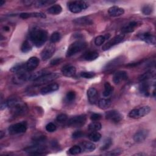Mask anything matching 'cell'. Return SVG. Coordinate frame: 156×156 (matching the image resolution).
<instances>
[{
    "label": "cell",
    "instance_id": "13",
    "mask_svg": "<svg viewBox=\"0 0 156 156\" xmlns=\"http://www.w3.org/2000/svg\"><path fill=\"white\" fill-rule=\"evenodd\" d=\"M138 37L140 40L144 41L147 44L155 45L156 43L155 37L150 33L146 32V33L140 34L138 35Z\"/></svg>",
    "mask_w": 156,
    "mask_h": 156
},
{
    "label": "cell",
    "instance_id": "7",
    "mask_svg": "<svg viewBox=\"0 0 156 156\" xmlns=\"http://www.w3.org/2000/svg\"><path fill=\"white\" fill-rule=\"evenodd\" d=\"M126 60V57L123 55L119 56L111 60L110 62L107 63V64L104 67V70L105 71H109L115 69L116 67L122 65Z\"/></svg>",
    "mask_w": 156,
    "mask_h": 156
},
{
    "label": "cell",
    "instance_id": "36",
    "mask_svg": "<svg viewBox=\"0 0 156 156\" xmlns=\"http://www.w3.org/2000/svg\"><path fill=\"white\" fill-rule=\"evenodd\" d=\"M32 49V46L27 40H25L21 46V51L24 53H27L30 51Z\"/></svg>",
    "mask_w": 156,
    "mask_h": 156
},
{
    "label": "cell",
    "instance_id": "30",
    "mask_svg": "<svg viewBox=\"0 0 156 156\" xmlns=\"http://www.w3.org/2000/svg\"><path fill=\"white\" fill-rule=\"evenodd\" d=\"M27 70L26 67V63H18L13 66L11 69L10 71L12 73H14L15 74L19 73L20 72H22L23 71Z\"/></svg>",
    "mask_w": 156,
    "mask_h": 156
},
{
    "label": "cell",
    "instance_id": "42",
    "mask_svg": "<svg viewBox=\"0 0 156 156\" xmlns=\"http://www.w3.org/2000/svg\"><path fill=\"white\" fill-rule=\"evenodd\" d=\"M76 93L74 91H69L66 93L65 98H66V100L67 102H71L74 101V99H76Z\"/></svg>",
    "mask_w": 156,
    "mask_h": 156
},
{
    "label": "cell",
    "instance_id": "11",
    "mask_svg": "<svg viewBox=\"0 0 156 156\" xmlns=\"http://www.w3.org/2000/svg\"><path fill=\"white\" fill-rule=\"evenodd\" d=\"M124 34H120L115 36L113 37L111 40H110L108 41H107L103 46H102V50L103 51H107L110 49L111 48L114 46L116 44H119V43L122 42L124 40Z\"/></svg>",
    "mask_w": 156,
    "mask_h": 156
},
{
    "label": "cell",
    "instance_id": "2",
    "mask_svg": "<svg viewBox=\"0 0 156 156\" xmlns=\"http://www.w3.org/2000/svg\"><path fill=\"white\" fill-rule=\"evenodd\" d=\"M86 46L87 43L83 41L79 40L74 41L69 46L66 52V56L67 57H71L82 51L86 48Z\"/></svg>",
    "mask_w": 156,
    "mask_h": 156
},
{
    "label": "cell",
    "instance_id": "22",
    "mask_svg": "<svg viewBox=\"0 0 156 156\" xmlns=\"http://www.w3.org/2000/svg\"><path fill=\"white\" fill-rule=\"evenodd\" d=\"M62 73L64 76L72 77L76 72V68L71 65H66L62 69Z\"/></svg>",
    "mask_w": 156,
    "mask_h": 156
},
{
    "label": "cell",
    "instance_id": "20",
    "mask_svg": "<svg viewBox=\"0 0 156 156\" xmlns=\"http://www.w3.org/2000/svg\"><path fill=\"white\" fill-rule=\"evenodd\" d=\"M73 23L77 25L87 26V25H91L93 23V21L92 19H91L90 17L82 16L74 20Z\"/></svg>",
    "mask_w": 156,
    "mask_h": 156
},
{
    "label": "cell",
    "instance_id": "52",
    "mask_svg": "<svg viewBox=\"0 0 156 156\" xmlns=\"http://www.w3.org/2000/svg\"><path fill=\"white\" fill-rule=\"evenodd\" d=\"M5 1L1 0V1H0V6H1H1H2V5L5 4Z\"/></svg>",
    "mask_w": 156,
    "mask_h": 156
},
{
    "label": "cell",
    "instance_id": "15",
    "mask_svg": "<svg viewBox=\"0 0 156 156\" xmlns=\"http://www.w3.org/2000/svg\"><path fill=\"white\" fill-rule=\"evenodd\" d=\"M89 102L91 104H94L97 102L98 99V93L96 88L93 87L90 88L87 92Z\"/></svg>",
    "mask_w": 156,
    "mask_h": 156
},
{
    "label": "cell",
    "instance_id": "44",
    "mask_svg": "<svg viewBox=\"0 0 156 156\" xmlns=\"http://www.w3.org/2000/svg\"><path fill=\"white\" fill-rule=\"evenodd\" d=\"M45 129H46V131H48L49 132H54L56 130L57 127L55 125V124H54L52 122H49L48 124H46Z\"/></svg>",
    "mask_w": 156,
    "mask_h": 156
},
{
    "label": "cell",
    "instance_id": "34",
    "mask_svg": "<svg viewBox=\"0 0 156 156\" xmlns=\"http://www.w3.org/2000/svg\"><path fill=\"white\" fill-rule=\"evenodd\" d=\"M102 125L99 122L93 121L88 125V130L91 132H98L101 129Z\"/></svg>",
    "mask_w": 156,
    "mask_h": 156
},
{
    "label": "cell",
    "instance_id": "10",
    "mask_svg": "<svg viewBox=\"0 0 156 156\" xmlns=\"http://www.w3.org/2000/svg\"><path fill=\"white\" fill-rule=\"evenodd\" d=\"M55 45L53 43H50L45 46V48L41 52V57L43 60H47L49 59L53 55L55 52Z\"/></svg>",
    "mask_w": 156,
    "mask_h": 156
},
{
    "label": "cell",
    "instance_id": "46",
    "mask_svg": "<svg viewBox=\"0 0 156 156\" xmlns=\"http://www.w3.org/2000/svg\"><path fill=\"white\" fill-rule=\"evenodd\" d=\"M56 119L59 122H66L67 121L68 116H67V115L66 114L61 113V114H59L57 116Z\"/></svg>",
    "mask_w": 156,
    "mask_h": 156
},
{
    "label": "cell",
    "instance_id": "1",
    "mask_svg": "<svg viewBox=\"0 0 156 156\" xmlns=\"http://www.w3.org/2000/svg\"><path fill=\"white\" fill-rule=\"evenodd\" d=\"M30 40L37 48L42 46L47 41L48 38V32L43 29H34L29 34Z\"/></svg>",
    "mask_w": 156,
    "mask_h": 156
},
{
    "label": "cell",
    "instance_id": "17",
    "mask_svg": "<svg viewBox=\"0 0 156 156\" xmlns=\"http://www.w3.org/2000/svg\"><path fill=\"white\" fill-rule=\"evenodd\" d=\"M128 77L127 72L124 71H118L113 74V80L115 84H118L120 82L126 80Z\"/></svg>",
    "mask_w": 156,
    "mask_h": 156
},
{
    "label": "cell",
    "instance_id": "50",
    "mask_svg": "<svg viewBox=\"0 0 156 156\" xmlns=\"http://www.w3.org/2000/svg\"><path fill=\"white\" fill-rule=\"evenodd\" d=\"M62 61V58H54V59H53V60H52L51 61V65H57V64H58L60 62Z\"/></svg>",
    "mask_w": 156,
    "mask_h": 156
},
{
    "label": "cell",
    "instance_id": "14",
    "mask_svg": "<svg viewBox=\"0 0 156 156\" xmlns=\"http://www.w3.org/2000/svg\"><path fill=\"white\" fill-rule=\"evenodd\" d=\"M149 135V132L146 129H141L136 132L133 135V140L135 142L140 143L143 142Z\"/></svg>",
    "mask_w": 156,
    "mask_h": 156
},
{
    "label": "cell",
    "instance_id": "38",
    "mask_svg": "<svg viewBox=\"0 0 156 156\" xmlns=\"http://www.w3.org/2000/svg\"><path fill=\"white\" fill-rule=\"evenodd\" d=\"M82 148L80 146L77 145H74L72 146L68 151V152L71 155H77L82 152Z\"/></svg>",
    "mask_w": 156,
    "mask_h": 156
},
{
    "label": "cell",
    "instance_id": "24",
    "mask_svg": "<svg viewBox=\"0 0 156 156\" xmlns=\"http://www.w3.org/2000/svg\"><path fill=\"white\" fill-rule=\"evenodd\" d=\"M108 13L112 16H119L124 14V10L122 8L114 5L108 9Z\"/></svg>",
    "mask_w": 156,
    "mask_h": 156
},
{
    "label": "cell",
    "instance_id": "26",
    "mask_svg": "<svg viewBox=\"0 0 156 156\" xmlns=\"http://www.w3.org/2000/svg\"><path fill=\"white\" fill-rule=\"evenodd\" d=\"M62 11V7L60 4H54L48 9V12L52 15H58Z\"/></svg>",
    "mask_w": 156,
    "mask_h": 156
},
{
    "label": "cell",
    "instance_id": "32",
    "mask_svg": "<svg viewBox=\"0 0 156 156\" xmlns=\"http://www.w3.org/2000/svg\"><path fill=\"white\" fill-rule=\"evenodd\" d=\"M55 1H46V0H38L34 1L33 5L36 7H41L44 6H46L48 5H50L54 4Z\"/></svg>",
    "mask_w": 156,
    "mask_h": 156
},
{
    "label": "cell",
    "instance_id": "27",
    "mask_svg": "<svg viewBox=\"0 0 156 156\" xmlns=\"http://www.w3.org/2000/svg\"><path fill=\"white\" fill-rule=\"evenodd\" d=\"M99 57V54L96 51H89L85 54L83 58L87 61H93L98 58Z\"/></svg>",
    "mask_w": 156,
    "mask_h": 156
},
{
    "label": "cell",
    "instance_id": "29",
    "mask_svg": "<svg viewBox=\"0 0 156 156\" xmlns=\"http://www.w3.org/2000/svg\"><path fill=\"white\" fill-rule=\"evenodd\" d=\"M112 104V101L110 99H101L98 101V106L101 109H107Z\"/></svg>",
    "mask_w": 156,
    "mask_h": 156
},
{
    "label": "cell",
    "instance_id": "8",
    "mask_svg": "<svg viewBox=\"0 0 156 156\" xmlns=\"http://www.w3.org/2000/svg\"><path fill=\"white\" fill-rule=\"evenodd\" d=\"M46 148L45 146H42L40 144H36L33 146L26 147L24 149V151L32 155H40L43 154L46 151Z\"/></svg>",
    "mask_w": 156,
    "mask_h": 156
},
{
    "label": "cell",
    "instance_id": "12",
    "mask_svg": "<svg viewBox=\"0 0 156 156\" xmlns=\"http://www.w3.org/2000/svg\"><path fill=\"white\" fill-rule=\"evenodd\" d=\"M105 117L107 119L113 122H119L122 119V115L117 110H109L105 113Z\"/></svg>",
    "mask_w": 156,
    "mask_h": 156
},
{
    "label": "cell",
    "instance_id": "18",
    "mask_svg": "<svg viewBox=\"0 0 156 156\" xmlns=\"http://www.w3.org/2000/svg\"><path fill=\"white\" fill-rule=\"evenodd\" d=\"M152 85L147 81L142 82L139 86V91L141 94L145 96H149L151 95V89Z\"/></svg>",
    "mask_w": 156,
    "mask_h": 156
},
{
    "label": "cell",
    "instance_id": "25",
    "mask_svg": "<svg viewBox=\"0 0 156 156\" xmlns=\"http://www.w3.org/2000/svg\"><path fill=\"white\" fill-rule=\"evenodd\" d=\"M81 148L82 151L83 150L85 152H90L96 149V146L94 143L89 141H83L81 144Z\"/></svg>",
    "mask_w": 156,
    "mask_h": 156
},
{
    "label": "cell",
    "instance_id": "9",
    "mask_svg": "<svg viewBox=\"0 0 156 156\" xmlns=\"http://www.w3.org/2000/svg\"><path fill=\"white\" fill-rule=\"evenodd\" d=\"M59 77H60V74L57 73H47L34 82L37 85L44 84V83H46L48 82H51L53 81L54 80L58 78Z\"/></svg>",
    "mask_w": 156,
    "mask_h": 156
},
{
    "label": "cell",
    "instance_id": "48",
    "mask_svg": "<svg viewBox=\"0 0 156 156\" xmlns=\"http://www.w3.org/2000/svg\"><path fill=\"white\" fill-rule=\"evenodd\" d=\"M83 135H84V133H83V132L82 131L77 130V131L74 132L72 134V138L73 139H77V138L82 137L83 136Z\"/></svg>",
    "mask_w": 156,
    "mask_h": 156
},
{
    "label": "cell",
    "instance_id": "54",
    "mask_svg": "<svg viewBox=\"0 0 156 156\" xmlns=\"http://www.w3.org/2000/svg\"><path fill=\"white\" fill-rule=\"evenodd\" d=\"M0 133H1V135H0V136H1V137H0V138H1V139H2V138H3V136H4V135H3V133H3V132H2V131H1V132H0Z\"/></svg>",
    "mask_w": 156,
    "mask_h": 156
},
{
    "label": "cell",
    "instance_id": "49",
    "mask_svg": "<svg viewBox=\"0 0 156 156\" xmlns=\"http://www.w3.org/2000/svg\"><path fill=\"white\" fill-rule=\"evenodd\" d=\"M101 118H102V115L99 113H94L90 116L91 120L93 121H98L99 119H101Z\"/></svg>",
    "mask_w": 156,
    "mask_h": 156
},
{
    "label": "cell",
    "instance_id": "28",
    "mask_svg": "<svg viewBox=\"0 0 156 156\" xmlns=\"http://www.w3.org/2000/svg\"><path fill=\"white\" fill-rule=\"evenodd\" d=\"M154 77H155V73L153 71H147L146 73H144L141 74L139 76L138 79L141 82H144V81H147Z\"/></svg>",
    "mask_w": 156,
    "mask_h": 156
},
{
    "label": "cell",
    "instance_id": "16",
    "mask_svg": "<svg viewBox=\"0 0 156 156\" xmlns=\"http://www.w3.org/2000/svg\"><path fill=\"white\" fill-rule=\"evenodd\" d=\"M40 60L37 57H31L26 63V67L28 71L34 70L39 65Z\"/></svg>",
    "mask_w": 156,
    "mask_h": 156
},
{
    "label": "cell",
    "instance_id": "39",
    "mask_svg": "<svg viewBox=\"0 0 156 156\" xmlns=\"http://www.w3.org/2000/svg\"><path fill=\"white\" fill-rule=\"evenodd\" d=\"M61 38V35H60V34L58 32H54L52 34V35H51L50 37V42L51 43H57L58 42Z\"/></svg>",
    "mask_w": 156,
    "mask_h": 156
},
{
    "label": "cell",
    "instance_id": "3",
    "mask_svg": "<svg viewBox=\"0 0 156 156\" xmlns=\"http://www.w3.org/2000/svg\"><path fill=\"white\" fill-rule=\"evenodd\" d=\"M88 5L82 1H73L68 3V7L69 11L74 13H78L86 9Z\"/></svg>",
    "mask_w": 156,
    "mask_h": 156
},
{
    "label": "cell",
    "instance_id": "33",
    "mask_svg": "<svg viewBox=\"0 0 156 156\" xmlns=\"http://www.w3.org/2000/svg\"><path fill=\"white\" fill-rule=\"evenodd\" d=\"M113 90V87L110 85L109 82H105L104 84V91L103 92V96L104 97L110 96L112 94Z\"/></svg>",
    "mask_w": 156,
    "mask_h": 156
},
{
    "label": "cell",
    "instance_id": "21",
    "mask_svg": "<svg viewBox=\"0 0 156 156\" xmlns=\"http://www.w3.org/2000/svg\"><path fill=\"white\" fill-rule=\"evenodd\" d=\"M20 18L26 19L29 18H45L46 15L42 12H30V13H21L20 15Z\"/></svg>",
    "mask_w": 156,
    "mask_h": 156
},
{
    "label": "cell",
    "instance_id": "53",
    "mask_svg": "<svg viewBox=\"0 0 156 156\" xmlns=\"http://www.w3.org/2000/svg\"><path fill=\"white\" fill-rule=\"evenodd\" d=\"M4 28V30H5V31H9V30H10V28H9V27H8V26H5Z\"/></svg>",
    "mask_w": 156,
    "mask_h": 156
},
{
    "label": "cell",
    "instance_id": "55",
    "mask_svg": "<svg viewBox=\"0 0 156 156\" xmlns=\"http://www.w3.org/2000/svg\"><path fill=\"white\" fill-rule=\"evenodd\" d=\"M135 155H145V154H143V153H138V154H135Z\"/></svg>",
    "mask_w": 156,
    "mask_h": 156
},
{
    "label": "cell",
    "instance_id": "43",
    "mask_svg": "<svg viewBox=\"0 0 156 156\" xmlns=\"http://www.w3.org/2000/svg\"><path fill=\"white\" fill-rule=\"evenodd\" d=\"M80 75L82 77L86 78V79H91L95 76V73L91 71H83V72H81Z\"/></svg>",
    "mask_w": 156,
    "mask_h": 156
},
{
    "label": "cell",
    "instance_id": "47",
    "mask_svg": "<svg viewBox=\"0 0 156 156\" xmlns=\"http://www.w3.org/2000/svg\"><path fill=\"white\" fill-rule=\"evenodd\" d=\"M46 139V137L44 135H37V136H34L32 138V140L34 142H37V143H41L43 142L44 141H45Z\"/></svg>",
    "mask_w": 156,
    "mask_h": 156
},
{
    "label": "cell",
    "instance_id": "41",
    "mask_svg": "<svg viewBox=\"0 0 156 156\" xmlns=\"http://www.w3.org/2000/svg\"><path fill=\"white\" fill-rule=\"evenodd\" d=\"M141 11L143 14L146 15H149L153 12V7L150 5H145L142 7Z\"/></svg>",
    "mask_w": 156,
    "mask_h": 156
},
{
    "label": "cell",
    "instance_id": "37",
    "mask_svg": "<svg viewBox=\"0 0 156 156\" xmlns=\"http://www.w3.org/2000/svg\"><path fill=\"white\" fill-rule=\"evenodd\" d=\"M88 138L91 141L97 142L101 138V135L98 132H91V133L89 134Z\"/></svg>",
    "mask_w": 156,
    "mask_h": 156
},
{
    "label": "cell",
    "instance_id": "51",
    "mask_svg": "<svg viewBox=\"0 0 156 156\" xmlns=\"http://www.w3.org/2000/svg\"><path fill=\"white\" fill-rule=\"evenodd\" d=\"M34 1H29V0H26V1H23V2L24 3V4L27 5H33L34 4Z\"/></svg>",
    "mask_w": 156,
    "mask_h": 156
},
{
    "label": "cell",
    "instance_id": "45",
    "mask_svg": "<svg viewBox=\"0 0 156 156\" xmlns=\"http://www.w3.org/2000/svg\"><path fill=\"white\" fill-rule=\"evenodd\" d=\"M122 152L121 149H114L113 151H109L108 152H106L105 154H104V155H120L121 153Z\"/></svg>",
    "mask_w": 156,
    "mask_h": 156
},
{
    "label": "cell",
    "instance_id": "23",
    "mask_svg": "<svg viewBox=\"0 0 156 156\" xmlns=\"http://www.w3.org/2000/svg\"><path fill=\"white\" fill-rule=\"evenodd\" d=\"M138 23L137 21H131L127 24L122 27V28L121 29V32L123 34L132 32L135 30V29L138 26Z\"/></svg>",
    "mask_w": 156,
    "mask_h": 156
},
{
    "label": "cell",
    "instance_id": "35",
    "mask_svg": "<svg viewBox=\"0 0 156 156\" xmlns=\"http://www.w3.org/2000/svg\"><path fill=\"white\" fill-rule=\"evenodd\" d=\"M47 73H48V72L45 71V70H40V71H37L34 73H32L30 78V80L35 81L36 80L40 78L41 77H42L43 76L45 75Z\"/></svg>",
    "mask_w": 156,
    "mask_h": 156
},
{
    "label": "cell",
    "instance_id": "40",
    "mask_svg": "<svg viewBox=\"0 0 156 156\" xmlns=\"http://www.w3.org/2000/svg\"><path fill=\"white\" fill-rule=\"evenodd\" d=\"M112 144V140L110 138H107L104 141V144L101 147L100 149L101 151H106L107 150Z\"/></svg>",
    "mask_w": 156,
    "mask_h": 156
},
{
    "label": "cell",
    "instance_id": "19",
    "mask_svg": "<svg viewBox=\"0 0 156 156\" xmlns=\"http://www.w3.org/2000/svg\"><path fill=\"white\" fill-rule=\"evenodd\" d=\"M58 88H59V85L57 83H52L42 88L40 90V93L43 95H45V94L54 92L58 90Z\"/></svg>",
    "mask_w": 156,
    "mask_h": 156
},
{
    "label": "cell",
    "instance_id": "6",
    "mask_svg": "<svg viewBox=\"0 0 156 156\" xmlns=\"http://www.w3.org/2000/svg\"><path fill=\"white\" fill-rule=\"evenodd\" d=\"M87 117L85 115L74 116L67 121V125L72 127H80L83 126L86 122Z\"/></svg>",
    "mask_w": 156,
    "mask_h": 156
},
{
    "label": "cell",
    "instance_id": "4",
    "mask_svg": "<svg viewBox=\"0 0 156 156\" xmlns=\"http://www.w3.org/2000/svg\"><path fill=\"white\" fill-rule=\"evenodd\" d=\"M151 108L149 106H143L138 108H134L129 113V116L132 118L138 119L142 118L150 113Z\"/></svg>",
    "mask_w": 156,
    "mask_h": 156
},
{
    "label": "cell",
    "instance_id": "31",
    "mask_svg": "<svg viewBox=\"0 0 156 156\" xmlns=\"http://www.w3.org/2000/svg\"><path fill=\"white\" fill-rule=\"evenodd\" d=\"M110 37V35L109 34H107L104 35H99L97 37H96L94 40V43L96 46H101L102 45L106 40L108 39Z\"/></svg>",
    "mask_w": 156,
    "mask_h": 156
},
{
    "label": "cell",
    "instance_id": "5",
    "mask_svg": "<svg viewBox=\"0 0 156 156\" xmlns=\"http://www.w3.org/2000/svg\"><path fill=\"white\" fill-rule=\"evenodd\" d=\"M27 130V123L26 121L17 122L10 126L8 128V132L11 135H16L24 133Z\"/></svg>",
    "mask_w": 156,
    "mask_h": 156
}]
</instances>
